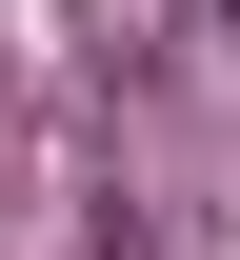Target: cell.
Instances as JSON below:
<instances>
[{"instance_id": "1", "label": "cell", "mask_w": 240, "mask_h": 260, "mask_svg": "<svg viewBox=\"0 0 240 260\" xmlns=\"http://www.w3.org/2000/svg\"><path fill=\"white\" fill-rule=\"evenodd\" d=\"M220 40H240V0H220Z\"/></svg>"}]
</instances>
